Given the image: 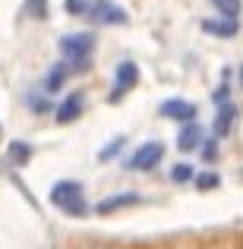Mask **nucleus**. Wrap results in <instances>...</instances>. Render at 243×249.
<instances>
[{
	"mask_svg": "<svg viewBox=\"0 0 243 249\" xmlns=\"http://www.w3.org/2000/svg\"><path fill=\"white\" fill-rule=\"evenodd\" d=\"M48 202L67 218H85L92 212L89 199H85V186L79 180H57L48 193Z\"/></svg>",
	"mask_w": 243,
	"mask_h": 249,
	"instance_id": "f257e3e1",
	"label": "nucleus"
},
{
	"mask_svg": "<svg viewBox=\"0 0 243 249\" xmlns=\"http://www.w3.org/2000/svg\"><path fill=\"white\" fill-rule=\"evenodd\" d=\"M63 60L73 67V73H89L92 70V51H95V35L92 32H70V35H60L57 41Z\"/></svg>",
	"mask_w": 243,
	"mask_h": 249,
	"instance_id": "f03ea898",
	"label": "nucleus"
},
{
	"mask_svg": "<svg viewBox=\"0 0 243 249\" xmlns=\"http://www.w3.org/2000/svg\"><path fill=\"white\" fill-rule=\"evenodd\" d=\"M139 85V63L136 60H120L114 70V85H111V95L108 101L111 104H120L127 98V91H133Z\"/></svg>",
	"mask_w": 243,
	"mask_h": 249,
	"instance_id": "7ed1b4c3",
	"label": "nucleus"
},
{
	"mask_svg": "<svg viewBox=\"0 0 243 249\" xmlns=\"http://www.w3.org/2000/svg\"><path fill=\"white\" fill-rule=\"evenodd\" d=\"M89 19L98 25H127L130 22V13L123 10L120 3H114V0H95L89 10Z\"/></svg>",
	"mask_w": 243,
	"mask_h": 249,
	"instance_id": "20e7f679",
	"label": "nucleus"
},
{
	"mask_svg": "<svg viewBox=\"0 0 243 249\" xmlns=\"http://www.w3.org/2000/svg\"><path fill=\"white\" fill-rule=\"evenodd\" d=\"M161 158H164V142L158 139H152V142H146V145H139L133 152V158L127 161V167L130 170H152V167H158L161 164Z\"/></svg>",
	"mask_w": 243,
	"mask_h": 249,
	"instance_id": "39448f33",
	"label": "nucleus"
},
{
	"mask_svg": "<svg viewBox=\"0 0 243 249\" xmlns=\"http://www.w3.org/2000/svg\"><path fill=\"white\" fill-rule=\"evenodd\" d=\"M82 110H85V91H82V89H76V91H70V95L63 98L60 104H57L54 114H57V123H60V126H67V123L79 120Z\"/></svg>",
	"mask_w": 243,
	"mask_h": 249,
	"instance_id": "423d86ee",
	"label": "nucleus"
},
{
	"mask_svg": "<svg viewBox=\"0 0 243 249\" xmlns=\"http://www.w3.org/2000/svg\"><path fill=\"white\" fill-rule=\"evenodd\" d=\"M158 114L164 120H177V123H193L196 120V104L183 101V98H168L158 104Z\"/></svg>",
	"mask_w": 243,
	"mask_h": 249,
	"instance_id": "0eeeda50",
	"label": "nucleus"
},
{
	"mask_svg": "<svg viewBox=\"0 0 243 249\" xmlns=\"http://www.w3.org/2000/svg\"><path fill=\"white\" fill-rule=\"evenodd\" d=\"M139 202H142V196L133 193V189H127V193H114V196H108V199H101L92 212H95V214H114V212H120V208L139 205Z\"/></svg>",
	"mask_w": 243,
	"mask_h": 249,
	"instance_id": "6e6552de",
	"label": "nucleus"
},
{
	"mask_svg": "<svg viewBox=\"0 0 243 249\" xmlns=\"http://www.w3.org/2000/svg\"><path fill=\"white\" fill-rule=\"evenodd\" d=\"M202 142H206V133H202V126L196 120L183 123L180 133H177V148H180V152H199Z\"/></svg>",
	"mask_w": 243,
	"mask_h": 249,
	"instance_id": "1a4fd4ad",
	"label": "nucleus"
},
{
	"mask_svg": "<svg viewBox=\"0 0 243 249\" xmlns=\"http://www.w3.org/2000/svg\"><path fill=\"white\" fill-rule=\"evenodd\" d=\"M237 104H221L218 107V114H215V123H212V133H215V139H227L231 136V129H234V120H237Z\"/></svg>",
	"mask_w": 243,
	"mask_h": 249,
	"instance_id": "9d476101",
	"label": "nucleus"
},
{
	"mask_svg": "<svg viewBox=\"0 0 243 249\" xmlns=\"http://www.w3.org/2000/svg\"><path fill=\"white\" fill-rule=\"evenodd\" d=\"M73 76V67H70L67 60H60V63H54V67L48 70V76H44V82H41V89L48 91V98L51 95H57V91L67 85V79Z\"/></svg>",
	"mask_w": 243,
	"mask_h": 249,
	"instance_id": "9b49d317",
	"label": "nucleus"
},
{
	"mask_svg": "<svg viewBox=\"0 0 243 249\" xmlns=\"http://www.w3.org/2000/svg\"><path fill=\"white\" fill-rule=\"evenodd\" d=\"M206 35H215V38H234L240 32V25L234 22V19H221V16H215V19H202V25H199Z\"/></svg>",
	"mask_w": 243,
	"mask_h": 249,
	"instance_id": "f8f14e48",
	"label": "nucleus"
},
{
	"mask_svg": "<svg viewBox=\"0 0 243 249\" xmlns=\"http://www.w3.org/2000/svg\"><path fill=\"white\" fill-rule=\"evenodd\" d=\"M32 155H35V148H32V142H25V139H13L10 148H6V161H10V167H25L32 161Z\"/></svg>",
	"mask_w": 243,
	"mask_h": 249,
	"instance_id": "ddd939ff",
	"label": "nucleus"
},
{
	"mask_svg": "<svg viewBox=\"0 0 243 249\" xmlns=\"http://www.w3.org/2000/svg\"><path fill=\"white\" fill-rule=\"evenodd\" d=\"M22 101H25V107L32 110V114H48L54 104H51V98H48V91L41 89V85H35V89H29L22 95Z\"/></svg>",
	"mask_w": 243,
	"mask_h": 249,
	"instance_id": "4468645a",
	"label": "nucleus"
},
{
	"mask_svg": "<svg viewBox=\"0 0 243 249\" xmlns=\"http://www.w3.org/2000/svg\"><path fill=\"white\" fill-rule=\"evenodd\" d=\"M51 10V0H22V16L35 19V22H44Z\"/></svg>",
	"mask_w": 243,
	"mask_h": 249,
	"instance_id": "2eb2a0df",
	"label": "nucleus"
},
{
	"mask_svg": "<svg viewBox=\"0 0 243 249\" xmlns=\"http://www.w3.org/2000/svg\"><path fill=\"white\" fill-rule=\"evenodd\" d=\"M212 6L218 10L221 19H234V22H237V16H240V10H243L240 0H212Z\"/></svg>",
	"mask_w": 243,
	"mask_h": 249,
	"instance_id": "dca6fc26",
	"label": "nucleus"
},
{
	"mask_svg": "<svg viewBox=\"0 0 243 249\" xmlns=\"http://www.w3.org/2000/svg\"><path fill=\"white\" fill-rule=\"evenodd\" d=\"M123 145H127V139H123V136H114V139H111L108 145H104L101 152H98V161H101V164H108V161H114L117 155L123 152Z\"/></svg>",
	"mask_w": 243,
	"mask_h": 249,
	"instance_id": "f3484780",
	"label": "nucleus"
},
{
	"mask_svg": "<svg viewBox=\"0 0 243 249\" xmlns=\"http://www.w3.org/2000/svg\"><path fill=\"white\" fill-rule=\"evenodd\" d=\"M189 180H196L193 164H174L170 167V183H189Z\"/></svg>",
	"mask_w": 243,
	"mask_h": 249,
	"instance_id": "a211bd4d",
	"label": "nucleus"
},
{
	"mask_svg": "<svg viewBox=\"0 0 243 249\" xmlns=\"http://www.w3.org/2000/svg\"><path fill=\"white\" fill-rule=\"evenodd\" d=\"M92 3H95V0H63V10H67L70 16H89Z\"/></svg>",
	"mask_w": 243,
	"mask_h": 249,
	"instance_id": "6ab92c4d",
	"label": "nucleus"
},
{
	"mask_svg": "<svg viewBox=\"0 0 243 249\" xmlns=\"http://www.w3.org/2000/svg\"><path fill=\"white\" fill-rule=\"evenodd\" d=\"M227 95H231V85H227V76H224V79H221V85H218V89L212 91V101H215V104L221 107V104H227V101H231Z\"/></svg>",
	"mask_w": 243,
	"mask_h": 249,
	"instance_id": "aec40b11",
	"label": "nucleus"
},
{
	"mask_svg": "<svg viewBox=\"0 0 243 249\" xmlns=\"http://www.w3.org/2000/svg\"><path fill=\"white\" fill-rule=\"evenodd\" d=\"M196 186H199V189L218 186V174H199V177H196Z\"/></svg>",
	"mask_w": 243,
	"mask_h": 249,
	"instance_id": "412c9836",
	"label": "nucleus"
},
{
	"mask_svg": "<svg viewBox=\"0 0 243 249\" xmlns=\"http://www.w3.org/2000/svg\"><path fill=\"white\" fill-rule=\"evenodd\" d=\"M202 145H206V148H199V152H202V158H206V161H215V158H218V148H215V142H202Z\"/></svg>",
	"mask_w": 243,
	"mask_h": 249,
	"instance_id": "4be33fe9",
	"label": "nucleus"
},
{
	"mask_svg": "<svg viewBox=\"0 0 243 249\" xmlns=\"http://www.w3.org/2000/svg\"><path fill=\"white\" fill-rule=\"evenodd\" d=\"M92 249H120V246H92Z\"/></svg>",
	"mask_w": 243,
	"mask_h": 249,
	"instance_id": "5701e85b",
	"label": "nucleus"
},
{
	"mask_svg": "<svg viewBox=\"0 0 243 249\" xmlns=\"http://www.w3.org/2000/svg\"><path fill=\"white\" fill-rule=\"evenodd\" d=\"M240 85H243V67H240Z\"/></svg>",
	"mask_w": 243,
	"mask_h": 249,
	"instance_id": "b1692460",
	"label": "nucleus"
},
{
	"mask_svg": "<svg viewBox=\"0 0 243 249\" xmlns=\"http://www.w3.org/2000/svg\"><path fill=\"white\" fill-rule=\"evenodd\" d=\"M0 136H3V126H0Z\"/></svg>",
	"mask_w": 243,
	"mask_h": 249,
	"instance_id": "393cba45",
	"label": "nucleus"
}]
</instances>
